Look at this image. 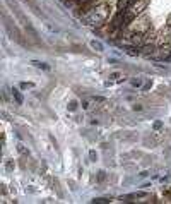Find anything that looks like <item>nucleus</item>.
I'll list each match as a JSON object with an SVG mask.
<instances>
[{"mask_svg":"<svg viewBox=\"0 0 171 204\" xmlns=\"http://www.w3.org/2000/svg\"><path fill=\"white\" fill-rule=\"evenodd\" d=\"M111 4H113V0H108L104 4L101 5H96L94 9L87 10L81 16L82 21L87 24V26H93V28H101L104 26L108 21H110V14H111Z\"/></svg>","mask_w":171,"mask_h":204,"instance_id":"obj_1","label":"nucleus"},{"mask_svg":"<svg viewBox=\"0 0 171 204\" xmlns=\"http://www.w3.org/2000/svg\"><path fill=\"white\" fill-rule=\"evenodd\" d=\"M147 7H149V0H137L135 4H133L130 9H127V10L132 14L133 17H139L140 14L145 12V9H147Z\"/></svg>","mask_w":171,"mask_h":204,"instance_id":"obj_2","label":"nucleus"},{"mask_svg":"<svg viewBox=\"0 0 171 204\" xmlns=\"http://www.w3.org/2000/svg\"><path fill=\"white\" fill-rule=\"evenodd\" d=\"M135 2H137V0H115V9L123 12V10L130 9Z\"/></svg>","mask_w":171,"mask_h":204,"instance_id":"obj_3","label":"nucleus"},{"mask_svg":"<svg viewBox=\"0 0 171 204\" xmlns=\"http://www.w3.org/2000/svg\"><path fill=\"white\" fill-rule=\"evenodd\" d=\"M17 149H19V153H21V154H29V153H27V149H26L22 144H19V148H17Z\"/></svg>","mask_w":171,"mask_h":204,"instance_id":"obj_4","label":"nucleus"},{"mask_svg":"<svg viewBox=\"0 0 171 204\" xmlns=\"http://www.w3.org/2000/svg\"><path fill=\"white\" fill-rule=\"evenodd\" d=\"M89 156H91V160H93V161H96V158H98L94 151H91V153H89Z\"/></svg>","mask_w":171,"mask_h":204,"instance_id":"obj_5","label":"nucleus"},{"mask_svg":"<svg viewBox=\"0 0 171 204\" xmlns=\"http://www.w3.org/2000/svg\"><path fill=\"white\" fill-rule=\"evenodd\" d=\"M14 168V163H12V161H9V163H7V170H12Z\"/></svg>","mask_w":171,"mask_h":204,"instance_id":"obj_6","label":"nucleus"},{"mask_svg":"<svg viewBox=\"0 0 171 204\" xmlns=\"http://www.w3.org/2000/svg\"><path fill=\"white\" fill-rule=\"evenodd\" d=\"M110 77H111V79H118V77H120V74H118V72H115V74H111Z\"/></svg>","mask_w":171,"mask_h":204,"instance_id":"obj_7","label":"nucleus"},{"mask_svg":"<svg viewBox=\"0 0 171 204\" xmlns=\"http://www.w3.org/2000/svg\"><path fill=\"white\" fill-rule=\"evenodd\" d=\"M93 46L96 48V50H101V45H99V43H93Z\"/></svg>","mask_w":171,"mask_h":204,"instance_id":"obj_8","label":"nucleus"},{"mask_svg":"<svg viewBox=\"0 0 171 204\" xmlns=\"http://www.w3.org/2000/svg\"><path fill=\"white\" fill-rule=\"evenodd\" d=\"M75 106H77V103H75V101H72V103H70V110H75Z\"/></svg>","mask_w":171,"mask_h":204,"instance_id":"obj_9","label":"nucleus"}]
</instances>
